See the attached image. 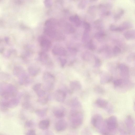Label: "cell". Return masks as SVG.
<instances>
[{"label": "cell", "mask_w": 135, "mask_h": 135, "mask_svg": "<svg viewBox=\"0 0 135 135\" xmlns=\"http://www.w3.org/2000/svg\"><path fill=\"white\" fill-rule=\"evenodd\" d=\"M17 93L16 88L13 85L4 81L0 82V95L3 99L16 97Z\"/></svg>", "instance_id": "cell-1"}, {"label": "cell", "mask_w": 135, "mask_h": 135, "mask_svg": "<svg viewBox=\"0 0 135 135\" xmlns=\"http://www.w3.org/2000/svg\"><path fill=\"white\" fill-rule=\"evenodd\" d=\"M69 120L71 128L76 129L81 126L83 122V114L80 110L71 109L70 113Z\"/></svg>", "instance_id": "cell-2"}, {"label": "cell", "mask_w": 135, "mask_h": 135, "mask_svg": "<svg viewBox=\"0 0 135 135\" xmlns=\"http://www.w3.org/2000/svg\"><path fill=\"white\" fill-rule=\"evenodd\" d=\"M44 32L48 37L56 40H61L64 38V35L56 30L53 26H46Z\"/></svg>", "instance_id": "cell-3"}, {"label": "cell", "mask_w": 135, "mask_h": 135, "mask_svg": "<svg viewBox=\"0 0 135 135\" xmlns=\"http://www.w3.org/2000/svg\"><path fill=\"white\" fill-rule=\"evenodd\" d=\"M91 123L93 126L96 129L103 133L104 131V124L102 116L100 114H96L92 117Z\"/></svg>", "instance_id": "cell-4"}, {"label": "cell", "mask_w": 135, "mask_h": 135, "mask_svg": "<svg viewBox=\"0 0 135 135\" xmlns=\"http://www.w3.org/2000/svg\"><path fill=\"white\" fill-rule=\"evenodd\" d=\"M104 124L105 134L106 130L109 132H113L115 130L118 126V123L117 118L115 116H112L105 120L104 122Z\"/></svg>", "instance_id": "cell-5"}, {"label": "cell", "mask_w": 135, "mask_h": 135, "mask_svg": "<svg viewBox=\"0 0 135 135\" xmlns=\"http://www.w3.org/2000/svg\"><path fill=\"white\" fill-rule=\"evenodd\" d=\"M39 43L43 51H47L50 48L51 43L50 41L46 37L41 36L38 39Z\"/></svg>", "instance_id": "cell-6"}, {"label": "cell", "mask_w": 135, "mask_h": 135, "mask_svg": "<svg viewBox=\"0 0 135 135\" xmlns=\"http://www.w3.org/2000/svg\"><path fill=\"white\" fill-rule=\"evenodd\" d=\"M52 112L54 116L56 118H60L64 117L65 115L66 109L61 105H57L54 107Z\"/></svg>", "instance_id": "cell-7"}, {"label": "cell", "mask_w": 135, "mask_h": 135, "mask_svg": "<svg viewBox=\"0 0 135 135\" xmlns=\"http://www.w3.org/2000/svg\"><path fill=\"white\" fill-rule=\"evenodd\" d=\"M66 97V93L64 90L60 89L56 90L54 93V97L57 101L63 102Z\"/></svg>", "instance_id": "cell-8"}, {"label": "cell", "mask_w": 135, "mask_h": 135, "mask_svg": "<svg viewBox=\"0 0 135 135\" xmlns=\"http://www.w3.org/2000/svg\"><path fill=\"white\" fill-rule=\"evenodd\" d=\"M42 79L44 84L53 85L54 84L55 78L53 74L49 72H46L44 74Z\"/></svg>", "instance_id": "cell-9"}, {"label": "cell", "mask_w": 135, "mask_h": 135, "mask_svg": "<svg viewBox=\"0 0 135 135\" xmlns=\"http://www.w3.org/2000/svg\"><path fill=\"white\" fill-rule=\"evenodd\" d=\"M68 124L66 121L64 119H61L57 121L55 125V129L58 132L65 131L67 128Z\"/></svg>", "instance_id": "cell-10"}, {"label": "cell", "mask_w": 135, "mask_h": 135, "mask_svg": "<svg viewBox=\"0 0 135 135\" xmlns=\"http://www.w3.org/2000/svg\"><path fill=\"white\" fill-rule=\"evenodd\" d=\"M95 104L98 107L100 108L107 109L108 111L110 112V107H109V103L106 100L100 98L97 99L95 102Z\"/></svg>", "instance_id": "cell-11"}, {"label": "cell", "mask_w": 135, "mask_h": 135, "mask_svg": "<svg viewBox=\"0 0 135 135\" xmlns=\"http://www.w3.org/2000/svg\"><path fill=\"white\" fill-rule=\"evenodd\" d=\"M40 60L43 64L50 65L51 64L52 62L48 54L45 51H42L39 54Z\"/></svg>", "instance_id": "cell-12"}, {"label": "cell", "mask_w": 135, "mask_h": 135, "mask_svg": "<svg viewBox=\"0 0 135 135\" xmlns=\"http://www.w3.org/2000/svg\"><path fill=\"white\" fill-rule=\"evenodd\" d=\"M52 52L55 55L60 56H65L67 53L65 49L62 47L59 46H56L54 47Z\"/></svg>", "instance_id": "cell-13"}, {"label": "cell", "mask_w": 135, "mask_h": 135, "mask_svg": "<svg viewBox=\"0 0 135 135\" xmlns=\"http://www.w3.org/2000/svg\"><path fill=\"white\" fill-rule=\"evenodd\" d=\"M71 109H80L81 108V103L77 98L74 97L71 100L70 102Z\"/></svg>", "instance_id": "cell-14"}, {"label": "cell", "mask_w": 135, "mask_h": 135, "mask_svg": "<svg viewBox=\"0 0 135 135\" xmlns=\"http://www.w3.org/2000/svg\"><path fill=\"white\" fill-rule=\"evenodd\" d=\"M69 86L70 88L73 91L80 90L82 87L80 82L77 80H73L71 81Z\"/></svg>", "instance_id": "cell-15"}, {"label": "cell", "mask_w": 135, "mask_h": 135, "mask_svg": "<svg viewBox=\"0 0 135 135\" xmlns=\"http://www.w3.org/2000/svg\"><path fill=\"white\" fill-rule=\"evenodd\" d=\"M50 124L49 120L45 119L40 121L38 124L39 128L41 129L45 130L48 129L49 127Z\"/></svg>", "instance_id": "cell-16"}, {"label": "cell", "mask_w": 135, "mask_h": 135, "mask_svg": "<svg viewBox=\"0 0 135 135\" xmlns=\"http://www.w3.org/2000/svg\"><path fill=\"white\" fill-rule=\"evenodd\" d=\"M126 124L128 130L131 131L133 130L134 123L132 118L130 115L127 116L126 120Z\"/></svg>", "instance_id": "cell-17"}, {"label": "cell", "mask_w": 135, "mask_h": 135, "mask_svg": "<svg viewBox=\"0 0 135 135\" xmlns=\"http://www.w3.org/2000/svg\"><path fill=\"white\" fill-rule=\"evenodd\" d=\"M25 71L23 68L20 66H15L13 68V75L18 77Z\"/></svg>", "instance_id": "cell-18"}, {"label": "cell", "mask_w": 135, "mask_h": 135, "mask_svg": "<svg viewBox=\"0 0 135 135\" xmlns=\"http://www.w3.org/2000/svg\"><path fill=\"white\" fill-rule=\"evenodd\" d=\"M124 13V11L123 8H117L114 13L113 18L114 20L117 21L119 20Z\"/></svg>", "instance_id": "cell-19"}, {"label": "cell", "mask_w": 135, "mask_h": 135, "mask_svg": "<svg viewBox=\"0 0 135 135\" xmlns=\"http://www.w3.org/2000/svg\"><path fill=\"white\" fill-rule=\"evenodd\" d=\"M133 26L132 23L128 21H125L122 23L118 27L120 31L123 30L128 29L132 28Z\"/></svg>", "instance_id": "cell-20"}, {"label": "cell", "mask_w": 135, "mask_h": 135, "mask_svg": "<svg viewBox=\"0 0 135 135\" xmlns=\"http://www.w3.org/2000/svg\"><path fill=\"white\" fill-rule=\"evenodd\" d=\"M28 70L30 75L32 76H36L38 74L40 70L37 67L30 66L28 68Z\"/></svg>", "instance_id": "cell-21"}, {"label": "cell", "mask_w": 135, "mask_h": 135, "mask_svg": "<svg viewBox=\"0 0 135 135\" xmlns=\"http://www.w3.org/2000/svg\"><path fill=\"white\" fill-rule=\"evenodd\" d=\"M30 98H25V100L23 103L22 106L23 107L27 110H32V106L29 101Z\"/></svg>", "instance_id": "cell-22"}, {"label": "cell", "mask_w": 135, "mask_h": 135, "mask_svg": "<svg viewBox=\"0 0 135 135\" xmlns=\"http://www.w3.org/2000/svg\"><path fill=\"white\" fill-rule=\"evenodd\" d=\"M124 36L127 40H131L134 38L135 31L134 30L128 31L124 33Z\"/></svg>", "instance_id": "cell-23"}, {"label": "cell", "mask_w": 135, "mask_h": 135, "mask_svg": "<svg viewBox=\"0 0 135 135\" xmlns=\"http://www.w3.org/2000/svg\"><path fill=\"white\" fill-rule=\"evenodd\" d=\"M17 55V51L15 49H11L7 50L4 56L7 58L14 57Z\"/></svg>", "instance_id": "cell-24"}, {"label": "cell", "mask_w": 135, "mask_h": 135, "mask_svg": "<svg viewBox=\"0 0 135 135\" xmlns=\"http://www.w3.org/2000/svg\"><path fill=\"white\" fill-rule=\"evenodd\" d=\"M47 109V108L39 109L36 110L35 113L40 117H43L46 116Z\"/></svg>", "instance_id": "cell-25"}, {"label": "cell", "mask_w": 135, "mask_h": 135, "mask_svg": "<svg viewBox=\"0 0 135 135\" xmlns=\"http://www.w3.org/2000/svg\"><path fill=\"white\" fill-rule=\"evenodd\" d=\"M11 77L10 75L7 73L4 72H0V79L4 81L9 80Z\"/></svg>", "instance_id": "cell-26"}, {"label": "cell", "mask_w": 135, "mask_h": 135, "mask_svg": "<svg viewBox=\"0 0 135 135\" xmlns=\"http://www.w3.org/2000/svg\"><path fill=\"white\" fill-rule=\"evenodd\" d=\"M49 99V96L47 95L44 97L38 98L37 101L41 104L45 105L48 102Z\"/></svg>", "instance_id": "cell-27"}, {"label": "cell", "mask_w": 135, "mask_h": 135, "mask_svg": "<svg viewBox=\"0 0 135 135\" xmlns=\"http://www.w3.org/2000/svg\"><path fill=\"white\" fill-rule=\"evenodd\" d=\"M94 90L96 93L101 94H103L105 93L104 89L100 86H95L94 88Z\"/></svg>", "instance_id": "cell-28"}, {"label": "cell", "mask_w": 135, "mask_h": 135, "mask_svg": "<svg viewBox=\"0 0 135 135\" xmlns=\"http://www.w3.org/2000/svg\"><path fill=\"white\" fill-rule=\"evenodd\" d=\"M119 68L121 72L123 74H127L128 71V67L123 64H121L119 66Z\"/></svg>", "instance_id": "cell-29"}, {"label": "cell", "mask_w": 135, "mask_h": 135, "mask_svg": "<svg viewBox=\"0 0 135 135\" xmlns=\"http://www.w3.org/2000/svg\"><path fill=\"white\" fill-rule=\"evenodd\" d=\"M72 22L74 23L75 26L77 27H79L80 25L81 20L77 15H75L74 16L73 20Z\"/></svg>", "instance_id": "cell-30"}, {"label": "cell", "mask_w": 135, "mask_h": 135, "mask_svg": "<svg viewBox=\"0 0 135 135\" xmlns=\"http://www.w3.org/2000/svg\"><path fill=\"white\" fill-rule=\"evenodd\" d=\"M103 23V21L100 19L97 20L94 22V25L96 27L99 29L102 27Z\"/></svg>", "instance_id": "cell-31"}, {"label": "cell", "mask_w": 135, "mask_h": 135, "mask_svg": "<svg viewBox=\"0 0 135 135\" xmlns=\"http://www.w3.org/2000/svg\"><path fill=\"white\" fill-rule=\"evenodd\" d=\"M96 7L95 6H90L88 8V12L92 16H94L95 15V12L96 10Z\"/></svg>", "instance_id": "cell-32"}, {"label": "cell", "mask_w": 135, "mask_h": 135, "mask_svg": "<svg viewBox=\"0 0 135 135\" xmlns=\"http://www.w3.org/2000/svg\"><path fill=\"white\" fill-rule=\"evenodd\" d=\"M87 3V0H82L78 4V7L80 9L85 8Z\"/></svg>", "instance_id": "cell-33"}, {"label": "cell", "mask_w": 135, "mask_h": 135, "mask_svg": "<svg viewBox=\"0 0 135 135\" xmlns=\"http://www.w3.org/2000/svg\"><path fill=\"white\" fill-rule=\"evenodd\" d=\"M123 80L121 79L115 80L113 83L114 86L115 88H117L120 86L122 84Z\"/></svg>", "instance_id": "cell-34"}, {"label": "cell", "mask_w": 135, "mask_h": 135, "mask_svg": "<svg viewBox=\"0 0 135 135\" xmlns=\"http://www.w3.org/2000/svg\"><path fill=\"white\" fill-rule=\"evenodd\" d=\"M34 125V122L31 120H28L26 122L25 124V127L27 128H30Z\"/></svg>", "instance_id": "cell-35"}, {"label": "cell", "mask_w": 135, "mask_h": 135, "mask_svg": "<svg viewBox=\"0 0 135 135\" xmlns=\"http://www.w3.org/2000/svg\"><path fill=\"white\" fill-rule=\"evenodd\" d=\"M104 34L102 32H98L95 35V37L98 40L102 39L104 36Z\"/></svg>", "instance_id": "cell-36"}, {"label": "cell", "mask_w": 135, "mask_h": 135, "mask_svg": "<svg viewBox=\"0 0 135 135\" xmlns=\"http://www.w3.org/2000/svg\"><path fill=\"white\" fill-rule=\"evenodd\" d=\"M42 84L39 83H37L35 84L32 87V89L33 90L36 92L39 89L42 87Z\"/></svg>", "instance_id": "cell-37"}, {"label": "cell", "mask_w": 135, "mask_h": 135, "mask_svg": "<svg viewBox=\"0 0 135 135\" xmlns=\"http://www.w3.org/2000/svg\"><path fill=\"white\" fill-rule=\"evenodd\" d=\"M0 109L3 112H6L8 110V108L4 103L2 102L0 104Z\"/></svg>", "instance_id": "cell-38"}, {"label": "cell", "mask_w": 135, "mask_h": 135, "mask_svg": "<svg viewBox=\"0 0 135 135\" xmlns=\"http://www.w3.org/2000/svg\"><path fill=\"white\" fill-rule=\"evenodd\" d=\"M83 26L85 29V30L89 31L90 26V24L88 22L84 21L83 23Z\"/></svg>", "instance_id": "cell-39"}, {"label": "cell", "mask_w": 135, "mask_h": 135, "mask_svg": "<svg viewBox=\"0 0 135 135\" xmlns=\"http://www.w3.org/2000/svg\"><path fill=\"white\" fill-rule=\"evenodd\" d=\"M109 29L110 30L112 31H120L118 27L113 24H112L110 25Z\"/></svg>", "instance_id": "cell-40"}, {"label": "cell", "mask_w": 135, "mask_h": 135, "mask_svg": "<svg viewBox=\"0 0 135 135\" xmlns=\"http://www.w3.org/2000/svg\"><path fill=\"white\" fill-rule=\"evenodd\" d=\"M113 52L115 54L118 55L120 53L121 50L118 47L116 46L113 48Z\"/></svg>", "instance_id": "cell-41"}, {"label": "cell", "mask_w": 135, "mask_h": 135, "mask_svg": "<svg viewBox=\"0 0 135 135\" xmlns=\"http://www.w3.org/2000/svg\"><path fill=\"white\" fill-rule=\"evenodd\" d=\"M27 135H35L36 134V132L34 129H31L28 130L26 133Z\"/></svg>", "instance_id": "cell-42"}, {"label": "cell", "mask_w": 135, "mask_h": 135, "mask_svg": "<svg viewBox=\"0 0 135 135\" xmlns=\"http://www.w3.org/2000/svg\"><path fill=\"white\" fill-rule=\"evenodd\" d=\"M89 49L91 50H93L95 49V46L92 40H90L89 41Z\"/></svg>", "instance_id": "cell-43"}, {"label": "cell", "mask_w": 135, "mask_h": 135, "mask_svg": "<svg viewBox=\"0 0 135 135\" xmlns=\"http://www.w3.org/2000/svg\"><path fill=\"white\" fill-rule=\"evenodd\" d=\"M60 60L61 66L64 67L66 62V60L65 59L60 58Z\"/></svg>", "instance_id": "cell-44"}, {"label": "cell", "mask_w": 135, "mask_h": 135, "mask_svg": "<svg viewBox=\"0 0 135 135\" xmlns=\"http://www.w3.org/2000/svg\"><path fill=\"white\" fill-rule=\"evenodd\" d=\"M95 65L96 66H99L101 64V61L98 58L96 59L95 60Z\"/></svg>", "instance_id": "cell-45"}, {"label": "cell", "mask_w": 135, "mask_h": 135, "mask_svg": "<svg viewBox=\"0 0 135 135\" xmlns=\"http://www.w3.org/2000/svg\"><path fill=\"white\" fill-rule=\"evenodd\" d=\"M50 0H45V6L47 7H49L51 6Z\"/></svg>", "instance_id": "cell-46"}, {"label": "cell", "mask_w": 135, "mask_h": 135, "mask_svg": "<svg viewBox=\"0 0 135 135\" xmlns=\"http://www.w3.org/2000/svg\"><path fill=\"white\" fill-rule=\"evenodd\" d=\"M5 41L7 43H8L10 41V38L9 37L7 36L5 37L4 38Z\"/></svg>", "instance_id": "cell-47"}, {"label": "cell", "mask_w": 135, "mask_h": 135, "mask_svg": "<svg viewBox=\"0 0 135 135\" xmlns=\"http://www.w3.org/2000/svg\"><path fill=\"white\" fill-rule=\"evenodd\" d=\"M5 51V48L4 47H1L0 48V54L4 53Z\"/></svg>", "instance_id": "cell-48"}, {"label": "cell", "mask_w": 135, "mask_h": 135, "mask_svg": "<svg viewBox=\"0 0 135 135\" xmlns=\"http://www.w3.org/2000/svg\"><path fill=\"white\" fill-rule=\"evenodd\" d=\"M90 1H97V0H89Z\"/></svg>", "instance_id": "cell-49"}, {"label": "cell", "mask_w": 135, "mask_h": 135, "mask_svg": "<svg viewBox=\"0 0 135 135\" xmlns=\"http://www.w3.org/2000/svg\"><path fill=\"white\" fill-rule=\"evenodd\" d=\"M2 39H1V37H0V44L1 43V42H2Z\"/></svg>", "instance_id": "cell-50"}, {"label": "cell", "mask_w": 135, "mask_h": 135, "mask_svg": "<svg viewBox=\"0 0 135 135\" xmlns=\"http://www.w3.org/2000/svg\"></svg>", "instance_id": "cell-51"}]
</instances>
